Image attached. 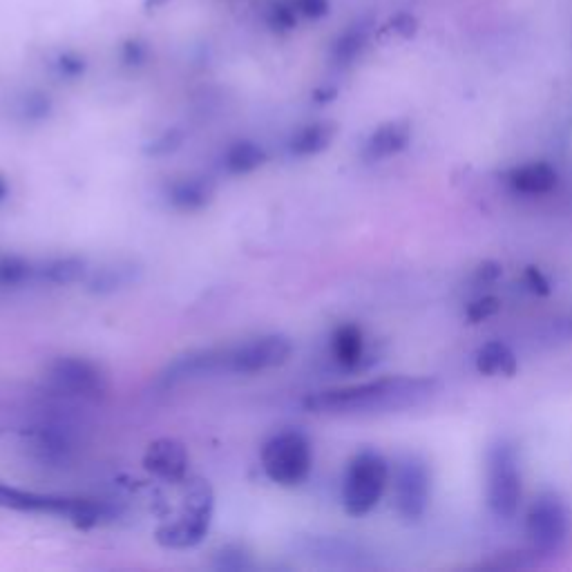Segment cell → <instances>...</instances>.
Here are the masks:
<instances>
[{"label": "cell", "instance_id": "1", "mask_svg": "<svg viewBox=\"0 0 572 572\" xmlns=\"http://www.w3.org/2000/svg\"><path fill=\"white\" fill-rule=\"evenodd\" d=\"M441 389L436 378L427 376H389L367 383L324 389L309 394L302 405L320 416H371L403 412L427 403Z\"/></svg>", "mask_w": 572, "mask_h": 572}, {"label": "cell", "instance_id": "2", "mask_svg": "<svg viewBox=\"0 0 572 572\" xmlns=\"http://www.w3.org/2000/svg\"><path fill=\"white\" fill-rule=\"evenodd\" d=\"M0 505L16 512L50 514V517L68 519L76 528H97L117 519L119 510L112 503L85 497H61V494H41L21 490L14 485L0 483Z\"/></svg>", "mask_w": 572, "mask_h": 572}, {"label": "cell", "instance_id": "3", "mask_svg": "<svg viewBox=\"0 0 572 572\" xmlns=\"http://www.w3.org/2000/svg\"><path fill=\"white\" fill-rule=\"evenodd\" d=\"M215 517V492L204 479L186 481L184 501L175 519L157 530L159 546L168 550H188L199 546L211 532Z\"/></svg>", "mask_w": 572, "mask_h": 572}, {"label": "cell", "instance_id": "4", "mask_svg": "<svg viewBox=\"0 0 572 572\" xmlns=\"http://www.w3.org/2000/svg\"><path fill=\"white\" fill-rule=\"evenodd\" d=\"M262 470L280 488H298L311 476L313 445L300 429L273 434L262 447Z\"/></svg>", "mask_w": 572, "mask_h": 572}, {"label": "cell", "instance_id": "5", "mask_svg": "<svg viewBox=\"0 0 572 572\" xmlns=\"http://www.w3.org/2000/svg\"><path fill=\"white\" fill-rule=\"evenodd\" d=\"M389 483V463L376 450H362L349 461L342 479V508L349 517H365L383 499Z\"/></svg>", "mask_w": 572, "mask_h": 572}, {"label": "cell", "instance_id": "6", "mask_svg": "<svg viewBox=\"0 0 572 572\" xmlns=\"http://www.w3.org/2000/svg\"><path fill=\"white\" fill-rule=\"evenodd\" d=\"M217 374H262L275 367H282L293 354V345L286 336H260L233 347H215Z\"/></svg>", "mask_w": 572, "mask_h": 572}, {"label": "cell", "instance_id": "7", "mask_svg": "<svg viewBox=\"0 0 572 572\" xmlns=\"http://www.w3.org/2000/svg\"><path fill=\"white\" fill-rule=\"evenodd\" d=\"M521 467L517 447L510 441L494 443L488 452V505L497 519H514L521 505Z\"/></svg>", "mask_w": 572, "mask_h": 572}, {"label": "cell", "instance_id": "8", "mask_svg": "<svg viewBox=\"0 0 572 572\" xmlns=\"http://www.w3.org/2000/svg\"><path fill=\"white\" fill-rule=\"evenodd\" d=\"M526 532L535 552L550 555L557 552L570 535V512L555 492H543L530 505L526 517Z\"/></svg>", "mask_w": 572, "mask_h": 572}, {"label": "cell", "instance_id": "9", "mask_svg": "<svg viewBox=\"0 0 572 572\" xmlns=\"http://www.w3.org/2000/svg\"><path fill=\"white\" fill-rule=\"evenodd\" d=\"M429 497H432V472L425 459L416 454L405 456L396 465L394 474V503L400 519L416 523L425 517Z\"/></svg>", "mask_w": 572, "mask_h": 572}, {"label": "cell", "instance_id": "10", "mask_svg": "<svg viewBox=\"0 0 572 572\" xmlns=\"http://www.w3.org/2000/svg\"><path fill=\"white\" fill-rule=\"evenodd\" d=\"M47 385L54 394L83 398V400H99L108 392V378L99 365L85 358H59L47 367Z\"/></svg>", "mask_w": 572, "mask_h": 572}, {"label": "cell", "instance_id": "11", "mask_svg": "<svg viewBox=\"0 0 572 572\" xmlns=\"http://www.w3.org/2000/svg\"><path fill=\"white\" fill-rule=\"evenodd\" d=\"M143 467L166 483H184L188 479V452L175 438H157L143 454Z\"/></svg>", "mask_w": 572, "mask_h": 572}, {"label": "cell", "instance_id": "12", "mask_svg": "<svg viewBox=\"0 0 572 572\" xmlns=\"http://www.w3.org/2000/svg\"><path fill=\"white\" fill-rule=\"evenodd\" d=\"M215 184L204 175H184L166 186L168 204L181 213H197L213 202Z\"/></svg>", "mask_w": 572, "mask_h": 572}, {"label": "cell", "instance_id": "13", "mask_svg": "<svg viewBox=\"0 0 572 572\" xmlns=\"http://www.w3.org/2000/svg\"><path fill=\"white\" fill-rule=\"evenodd\" d=\"M409 141H412V126L407 121L383 123L365 141L362 159L369 161V164H376V161L396 157L398 152H403L409 146Z\"/></svg>", "mask_w": 572, "mask_h": 572}, {"label": "cell", "instance_id": "14", "mask_svg": "<svg viewBox=\"0 0 572 572\" xmlns=\"http://www.w3.org/2000/svg\"><path fill=\"white\" fill-rule=\"evenodd\" d=\"M514 193L521 195H548L555 190L559 173L546 161H532V164L514 168L508 175Z\"/></svg>", "mask_w": 572, "mask_h": 572}, {"label": "cell", "instance_id": "15", "mask_svg": "<svg viewBox=\"0 0 572 572\" xmlns=\"http://www.w3.org/2000/svg\"><path fill=\"white\" fill-rule=\"evenodd\" d=\"M333 137H336V126H333V123H329V121L307 123V126L298 128L291 135L289 152L298 159L316 157L331 146Z\"/></svg>", "mask_w": 572, "mask_h": 572}, {"label": "cell", "instance_id": "16", "mask_svg": "<svg viewBox=\"0 0 572 572\" xmlns=\"http://www.w3.org/2000/svg\"><path fill=\"white\" fill-rule=\"evenodd\" d=\"M331 356L345 369H356L365 358V333L358 324H340L331 336Z\"/></svg>", "mask_w": 572, "mask_h": 572}, {"label": "cell", "instance_id": "17", "mask_svg": "<svg viewBox=\"0 0 572 572\" xmlns=\"http://www.w3.org/2000/svg\"><path fill=\"white\" fill-rule=\"evenodd\" d=\"M476 369L483 376H505L512 378L519 369L517 354L501 340H492L476 351Z\"/></svg>", "mask_w": 572, "mask_h": 572}, {"label": "cell", "instance_id": "18", "mask_svg": "<svg viewBox=\"0 0 572 572\" xmlns=\"http://www.w3.org/2000/svg\"><path fill=\"white\" fill-rule=\"evenodd\" d=\"M264 161H266V152L260 143L240 139V141H233L231 146L224 150L222 168L226 175L240 177V175H249L253 173V170L264 166Z\"/></svg>", "mask_w": 572, "mask_h": 572}, {"label": "cell", "instance_id": "19", "mask_svg": "<svg viewBox=\"0 0 572 572\" xmlns=\"http://www.w3.org/2000/svg\"><path fill=\"white\" fill-rule=\"evenodd\" d=\"M369 34V23L365 21L349 25L331 45V63L336 65V68H347V65L354 63L358 56L367 50Z\"/></svg>", "mask_w": 572, "mask_h": 572}, {"label": "cell", "instance_id": "20", "mask_svg": "<svg viewBox=\"0 0 572 572\" xmlns=\"http://www.w3.org/2000/svg\"><path fill=\"white\" fill-rule=\"evenodd\" d=\"M85 262L79 257H61V260H52L38 269V280H45L50 284H74L83 278Z\"/></svg>", "mask_w": 572, "mask_h": 572}, {"label": "cell", "instance_id": "21", "mask_svg": "<svg viewBox=\"0 0 572 572\" xmlns=\"http://www.w3.org/2000/svg\"><path fill=\"white\" fill-rule=\"evenodd\" d=\"M36 278L38 269L32 262H27L23 257L16 255L0 257V286H3V289H18V286H23Z\"/></svg>", "mask_w": 572, "mask_h": 572}, {"label": "cell", "instance_id": "22", "mask_svg": "<svg viewBox=\"0 0 572 572\" xmlns=\"http://www.w3.org/2000/svg\"><path fill=\"white\" fill-rule=\"evenodd\" d=\"M298 21L300 14L298 9H295L293 0H273V3H269V7H266L264 23L273 34L293 32L295 27H298Z\"/></svg>", "mask_w": 572, "mask_h": 572}, {"label": "cell", "instance_id": "23", "mask_svg": "<svg viewBox=\"0 0 572 572\" xmlns=\"http://www.w3.org/2000/svg\"><path fill=\"white\" fill-rule=\"evenodd\" d=\"M501 311V300L494 298V295H485V298L474 300L472 304H467L465 318L472 324H479L483 320H490Z\"/></svg>", "mask_w": 572, "mask_h": 572}, {"label": "cell", "instance_id": "24", "mask_svg": "<svg viewBox=\"0 0 572 572\" xmlns=\"http://www.w3.org/2000/svg\"><path fill=\"white\" fill-rule=\"evenodd\" d=\"M148 54V45L139 41V38H130V41L121 45V61L123 65H128V68H139V65L148 61Z\"/></svg>", "mask_w": 572, "mask_h": 572}, {"label": "cell", "instance_id": "25", "mask_svg": "<svg viewBox=\"0 0 572 572\" xmlns=\"http://www.w3.org/2000/svg\"><path fill=\"white\" fill-rule=\"evenodd\" d=\"M54 68L61 76H65V79H76V76H81L85 72V61H83V56H79V54L63 52V54L56 56Z\"/></svg>", "mask_w": 572, "mask_h": 572}, {"label": "cell", "instance_id": "26", "mask_svg": "<svg viewBox=\"0 0 572 572\" xmlns=\"http://www.w3.org/2000/svg\"><path fill=\"white\" fill-rule=\"evenodd\" d=\"M293 3L300 18H307V21H320L331 12L329 0H293Z\"/></svg>", "mask_w": 572, "mask_h": 572}, {"label": "cell", "instance_id": "27", "mask_svg": "<svg viewBox=\"0 0 572 572\" xmlns=\"http://www.w3.org/2000/svg\"><path fill=\"white\" fill-rule=\"evenodd\" d=\"M523 278H526V284H528V289H530L532 293L548 295V293L552 291L548 278L541 273V269H537V266H528L526 275H523Z\"/></svg>", "mask_w": 572, "mask_h": 572}, {"label": "cell", "instance_id": "28", "mask_svg": "<svg viewBox=\"0 0 572 572\" xmlns=\"http://www.w3.org/2000/svg\"><path fill=\"white\" fill-rule=\"evenodd\" d=\"M389 27H392V30H394L396 34L409 38V36L416 34L418 23H416V18H414L412 14L400 12V14H396V16L392 18V21H389Z\"/></svg>", "mask_w": 572, "mask_h": 572}, {"label": "cell", "instance_id": "29", "mask_svg": "<svg viewBox=\"0 0 572 572\" xmlns=\"http://www.w3.org/2000/svg\"><path fill=\"white\" fill-rule=\"evenodd\" d=\"M50 112V101L43 94H30L25 101V114L27 117H34V119H41L45 114Z\"/></svg>", "mask_w": 572, "mask_h": 572}, {"label": "cell", "instance_id": "30", "mask_svg": "<svg viewBox=\"0 0 572 572\" xmlns=\"http://www.w3.org/2000/svg\"><path fill=\"white\" fill-rule=\"evenodd\" d=\"M179 143H181V137L177 135V132H166V135L159 141L152 143L150 152L152 155H166V152H173L175 148H179Z\"/></svg>", "mask_w": 572, "mask_h": 572}, {"label": "cell", "instance_id": "31", "mask_svg": "<svg viewBox=\"0 0 572 572\" xmlns=\"http://www.w3.org/2000/svg\"><path fill=\"white\" fill-rule=\"evenodd\" d=\"M501 273H503V269H501L499 262H483L479 266V271H476V280L483 282V284L485 282H497L501 278Z\"/></svg>", "mask_w": 572, "mask_h": 572}, {"label": "cell", "instance_id": "32", "mask_svg": "<svg viewBox=\"0 0 572 572\" xmlns=\"http://www.w3.org/2000/svg\"><path fill=\"white\" fill-rule=\"evenodd\" d=\"M555 333L559 338L564 340H572V318L570 320H561L555 324Z\"/></svg>", "mask_w": 572, "mask_h": 572}, {"label": "cell", "instance_id": "33", "mask_svg": "<svg viewBox=\"0 0 572 572\" xmlns=\"http://www.w3.org/2000/svg\"><path fill=\"white\" fill-rule=\"evenodd\" d=\"M170 3V0H143V7L148 9V12H152V9H161V7H166Z\"/></svg>", "mask_w": 572, "mask_h": 572}, {"label": "cell", "instance_id": "34", "mask_svg": "<svg viewBox=\"0 0 572 572\" xmlns=\"http://www.w3.org/2000/svg\"><path fill=\"white\" fill-rule=\"evenodd\" d=\"M9 193V186H7V179L0 175V199H5Z\"/></svg>", "mask_w": 572, "mask_h": 572}]
</instances>
